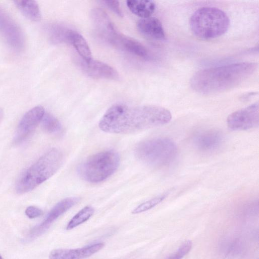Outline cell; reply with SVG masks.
Returning <instances> with one entry per match:
<instances>
[{"instance_id":"obj_1","label":"cell","mask_w":259,"mask_h":259,"mask_svg":"<svg viewBox=\"0 0 259 259\" xmlns=\"http://www.w3.org/2000/svg\"><path fill=\"white\" fill-rule=\"evenodd\" d=\"M171 118L170 111L161 106L130 107L117 103L107 110L100 120L99 127L110 134H130L165 125Z\"/></svg>"},{"instance_id":"obj_2","label":"cell","mask_w":259,"mask_h":259,"mask_svg":"<svg viewBox=\"0 0 259 259\" xmlns=\"http://www.w3.org/2000/svg\"><path fill=\"white\" fill-rule=\"evenodd\" d=\"M257 64L244 62L201 69L190 80L192 88L206 95L223 92L238 87L256 71Z\"/></svg>"},{"instance_id":"obj_3","label":"cell","mask_w":259,"mask_h":259,"mask_svg":"<svg viewBox=\"0 0 259 259\" xmlns=\"http://www.w3.org/2000/svg\"><path fill=\"white\" fill-rule=\"evenodd\" d=\"M62 162L61 151L56 148L50 149L23 172L16 184L17 193L24 194L37 187L53 176Z\"/></svg>"},{"instance_id":"obj_4","label":"cell","mask_w":259,"mask_h":259,"mask_svg":"<svg viewBox=\"0 0 259 259\" xmlns=\"http://www.w3.org/2000/svg\"><path fill=\"white\" fill-rule=\"evenodd\" d=\"M230 20L222 10L215 7H204L195 11L190 19L193 34L203 39H210L224 34L228 29Z\"/></svg>"},{"instance_id":"obj_5","label":"cell","mask_w":259,"mask_h":259,"mask_svg":"<svg viewBox=\"0 0 259 259\" xmlns=\"http://www.w3.org/2000/svg\"><path fill=\"white\" fill-rule=\"evenodd\" d=\"M178 152L176 143L165 137L145 140L137 145L135 153L143 163L153 167H162L172 162Z\"/></svg>"},{"instance_id":"obj_6","label":"cell","mask_w":259,"mask_h":259,"mask_svg":"<svg viewBox=\"0 0 259 259\" xmlns=\"http://www.w3.org/2000/svg\"><path fill=\"white\" fill-rule=\"evenodd\" d=\"M120 163V156L113 150L96 153L82 163L78 172L84 180L91 183L103 182L112 176Z\"/></svg>"},{"instance_id":"obj_7","label":"cell","mask_w":259,"mask_h":259,"mask_svg":"<svg viewBox=\"0 0 259 259\" xmlns=\"http://www.w3.org/2000/svg\"><path fill=\"white\" fill-rule=\"evenodd\" d=\"M227 123L228 127L233 131H246L257 127L258 102L233 112L228 116Z\"/></svg>"},{"instance_id":"obj_8","label":"cell","mask_w":259,"mask_h":259,"mask_svg":"<svg viewBox=\"0 0 259 259\" xmlns=\"http://www.w3.org/2000/svg\"><path fill=\"white\" fill-rule=\"evenodd\" d=\"M0 33L14 50L20 51L25 44L22 30L16 21L0 7Z\"/></svg>"},{"instance_id":"obj_9","label":"cell","mask_w":259,"mask_h":259,"mask_svg":"<svg viewBox=\"0 0 259 259\" xmlns=\"http://www.w3.org/2000/svg\"><path fill=\"white\" fill-rule=\"evenodd\" d=\"M45 113V109L41 106H35L26 112L18 124L14 143L19 144L25 141L41 122Z\"/></svg>"},{"instance_id":"obj_10","label":"cell","mask_w":259,"mask_h":259,"mask_svg":"<svg viewBox=\"0 0 259 259\" xmlns=\"http://www.w3.org/2000/svg\"><path fill=\"white\" fill-rule=\"evenodd\" d=\"M79 200V197H69L58 202L51 209L43 221L32 230L30 237H35L43 233L55 220L77 204Z\"/></svg>"},{"instance_id":"obj_11","label":"cell","mask_w":259,"mask_h":259,"mask_svg":"<svg viewBox=\"0 0 259 259\" xmlns=\"http://www.w3.org/2000/svg\"><path fill=\"white\" fill-rule=\"evenodd\" d=\"M81 61L79 65L81 70L91 77L108 80L119 78L118 72L106 63L93 59L89 61Z\"/></svg>"},{"instance_id":"obj_12","label":"cell","mask_w":259,"mask_h":259,"mask_svg":"<svg viewBox=\"0 0 259 259\" xmlns=\"http://www.w3.org/2000/svg\"><path fill=\"white\" fill-rule=\"evenodd\" d=\"M102 242L94 243L76 249H57L50 253L49 259H83L103 248Z\"/></svg>"},{"instance_id":"obj_13","label":"cell","mask_w":259,"mask_h":259,"mask_svg":"<svg viewBox=\"0 0 259 259\" xmlns=\"http://www.w3.org/2000/svg\"><path fill=\"white\" fill-rule=\"evenodd\" d=\"M109 44L118 49L139 57L144 59L149 58L148 50L141 43L119 31L112 38Z\"/></svg>"},{"instance_id":"obj_14","label":"cell","mask_w":259,"mask_h":259,"mask_svg":"<svg viewBox=\"0 0 259 259\" xmlns=\"http://www.w3.org/2000/svg\"><path fill=\"white\" fill-rule=\"evenodd\" d=\"M91 18L97 31L105 41L117 31L107 14L102 9H93L91 11Z\"/></svg>"},{"instance_id":"obj_15","label":"cell","mask_w":259,"mask_h":259,"mask_svg":"<svg viewBox=\"0 0 259 259\" xmlns=\"http://www.w3.org/2000/svg\"><path fill=\"white\" fill-rule=\"evenodd\" d=\"M222 134L217 130L202 132L194 140V147L201 152H211L218 148L223 142Z\"/></svg>"},{"instance_id":"obj_16","label":"cell","mask_w":259,"mask_h":259,"mask_svg":"<svg viewBox=\"0 0 259 259\" xmlns=\"http://www.w3.org/2000/svg\"><path fill=\"white\" fill-rule=\"evenodd\" d=\"M137 26L139 32L149 39L160 41L165 39L162 23L155 17L140 19L137 22Z\"/></svg>"},{"instance_id":"obj_17","label":"cell","mask_w":259,"mask_h":259,"mask_svg":"<svg viewBox=\"0 0 259 259\" xmlns=\"http://www.w3.org/2000/svg\"><path fill=\"white\" fill-rule=\"evenodd\" d=\"M126 3L131 12L141 19L151 17L156 9V5L152 1L129 0Z\"/></svg>"},{"instance_id":"obj_18","label":"cell","mask_w":259,"mask_h":259,"mask_svg":"<svg viewBox=\"0 0 259 259\" xmlns=\"http://www.w3.org/2000/svg\"><path fill=\"white\" fill-rule=\"evenodd\" d=\"M69 43L74 47L82 60L89 61L93 59L88 42L83 36L78 32L71 30Z\"/></svg>"},{"instance_id":"obj_19","label":"cell","mask_w":259,"mask_h":259,"mask_svg":"<svg viewBox=\"0 0 259 259\" xmlns=\"http://www.w3.org/2000/svg\"><path fill=\"white\" fill-rule=\"evenodd\" d=\"M16 7L28 19L33 21L41 19V13L37 2L32 0H17L14 1Z\"/></svg>"},{"instance_id":"obj_20","label":"cell","mask_w":259,"mask_h":259,"mask_svg":"<svg viewBox=\"0 0 259 259\" xmlns=\"http://www.w3.org/2000/svg\"><path fill=\"white\" fill-rule=\"evenodd\" d=\"M71 29L59 24H53L48 27L50 40L54 44L68 42Z\"/></svg>"},{"instance_id":"obj_21","label":"cell","mask_w":259,"mask_h":259,"mask_svg":"<svg viewBox=\"0 0 259 259\" xmlns=\"http://www.w3.org/2000/svg\"><path fill=\"white\" fill-rule=\"evenodd\" d=\"M94 211V208L91 206L84 207L70 220L66 226V230H72L84 223L93 215Z\"/></svg>"},{"instance_id":"obj_22","label":"cell","mask_w":259,"mask_h":259,"mask_svg":"<svg viewBox=\"0 0 259 259\" xmlns=\"http://www.w3.org/2000/svg\"><path fill=\"white\" fill-rule=\"evenodd\" d=\"M40 122L44 131L49 134H57L62 131L61 124L50 113H45Z\"/></svg>"},{"instance_id":"obj_23","label":"cell","mask_w":259,"mask_h":259,"mask_svg":"<svg viewBox=\"0 0 259 259\" xmlns=\"http://www.w3.org/2000/svg\"><path fill=\"white\" fill-rule=\"evenodd\" d=\"M168 194V192H166L145 201L135 208L132 211V213L133 214H138L152 208L162 202L167 197Z\"/></svg>"},{"instance_id":"obj_24","label":"cell","mask_w":259,"mask_h":259,"mask_svg":"<svg viewBox=\"0 0 259 259\" xmlns=\"http://www.w3.org/2000/svg\"><path fill=\"white\" fill-rule=\"evenodd\" d=\"M192 246V242L188 240L183 243L172 255L170 256L167 259H182L191 250Z\"/></svg>"},{"instance_id":"obj_25","label":"cell","mask_w":259,"mask_h":259,"mask_svg":"<svg viewBox=\"0 0 259 259\" xmlns=\"http://www.w3.org/2000/svg\"><path fill=\"white\" fill-rule=\"evenodd\" d=\"M242 247L241 242L238 239L234 240L227 246L226 254L229 257L237 256L241 251Z\"/></svg>"},{"instance_id":"obj_26","label":"cell","mask_w":259,"mask_h":259,"mask_svg":"<svg viewBox=\"0 0 259 259\" xmlns=\"http://www.w3.org/2000/svg\"><path fill=\"white\" fill-rule=\"evenodd\" d=\"M102 2L118 16L123 17V14L120 7V3L118 1L104 0Z\"/></svg>"},{"instance_id":"obj_27","label":"cell","mask_w":259,"mask_h":259,"mask_svg":"<svg viewBox=\"0 0 259 259\" xmlns=\"http://www.w3.org/2000/svg\"><path fill=\"white\" fill-rule=\"evenodd\" d=\"M25 214L29 218L34 219L40 216L42 211L37 207L30 206L26 209Z\"/></svg>"},{"instance_id":"obj_28","label":"cell","mask_w":259,"mask_h":259,"mask_svg":"<svg viewBox=\"0 0 259 259\" xmlns=\"http://www.w3.org/2000/svg\"><path fill=\"white\" fill-rule=\"evenodd\" d=\"M3 117V111L0 109V121L2 120Z\"/></svg>"},{"instance_id":"obj_29","label":"cell","mask_w":259,"mask_h":259,"mask_svg":"<svg viewBox=\"0 0 259 259\" xmlns=\"http://www.w3.org/2000/svg\"><path fill=\"white\" fill-rule=\"evenodd\" d=\"M0 259H3L1 255H0Z\"/></svg>"}]
</instances>
